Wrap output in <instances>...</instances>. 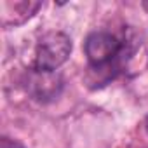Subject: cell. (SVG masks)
Returning <instances> with one entry per match:
<instances>
[{
	"label": "cell",
	"mask_w": 148,
	"mask_h": 148,
	"mask_svg": "<svg viewBox=\"0 0 148 148\" xmlns=\"http://www.w3.org/2000/svg\"><path fill=\"white\" fill-rule=\"evenodd\" d=\"M71 54V38L63 32H47L42 35L33 51L32 68L35 71L54 73Z\"/></svg>",
	"instance_id": "1"
},
{
	"label": "cell",
	"mask_w": 148,
	"mask_h": 148,
	"mask_svg": "<svg viewBox=\"0 0 148 148\" xmlns=\"http://www.w3.org/2000/svg\"><path fill=\"white\" fill-rule=\"evenodd\" d=\"M122 42L110 32H92L84 44L87 61L92 68L101 70L110 66L122 54Z\"/></svg>",
	"instance_id": "2"
},
{
	"label": "cell",
	"mask_w": 148,
	"mask_h": 148,
	"mask_svg": "<svg viewBox=\"0 0 148 148\" xmlns=\"http://www.w3.org/2000/svg\"><path fill=\"white\" fill-rule=\"evenodd\" d=\"M61 84L58 80V77L54 73L49 71H35L32 73L30 79V89L33 92V96L37 99H44V98H54L59 91Z\"/></svg>",
	"instance_id": "3"
},
{
	"label": "cell",
	"mask_w": 148,
	"mask_h": 148,
	"mask_svg": "<svg viewBox=\"0 0 148 148\" xmlns=\"http://www.w3.org/2000/svg\"><path fill=\"white\" fill-rule=\"evenodd\" d=\"M42 7L40 2H26V0H21V2H2V11L4 12H14V19L11 21V25H21L26 19H30L38 9Z\"/></svg>",
	"instance_id": "4"
},
{
	"label": "cell",
	"mask_w": 148,
	"mask_h": 148,
	"mask_svg": "<svg viewBox=\"0 0 148 148\" xmlns=\"http://www.w3.org/2000/svg\"><path fill=\"white\" fill-rule=\"evenodd\" d=\"M0 148H25L21 143L11 139V138H2V141H0Z\"/></svg>",
	"instance_id": "5"
},
{
	"label": "cell",
	"mask_w": 148,
	"mask_h": 148,
	"mask_svg": "<svg viewBox=\"0 0 148 148\" xmlns=\"http://www.w3.org/2000/svg\"><path fill=\"white\" fill-rule=\"evenodd\" d=\"M143 7H145V9L148 11V2H145V4H143Z\"/></svg>",
	"instance_id": "6"
},
{
	"label": "cell",
	"mask_w": 148,
	"mask_h": 148,
	"mask_svg": "<svg viewBox=\"0 0 148 148\" xmlns=\"http://www.w3.org/2000/svg\"><path fill=\"white\" fill-rule=\"evenodd\" d=\"M146 129H148V119H146Z\"/></svg>",
	"instance_id": "7"
}]
</instances>
